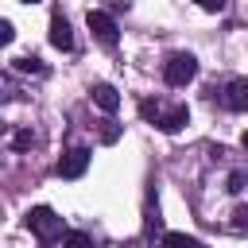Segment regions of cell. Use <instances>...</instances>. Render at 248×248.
Returning a JSON list of instances; mask_svg holds the SVG:
<instances>
[{"instance_id": "e0dca14e", "label": "cell", "mask_w": 248, "mask_h": 248, "mask_svg": "<svg viewBox=\"0 0 248 248\" xmlns=\"http://www.w3.org/2000/svg\"><path fill=\"white\" fill-rule=\"evenodd\" d=\"M31 140H35L31 132H19V136H16V147H31Z\"/></svg>"}, {"instance_id": "6da1fadb", "label": "cell", "mask_w": 248, "mask_h": 248, "mask_svg": "<svg viewBox=\"0 0 248 248\" xmlns=\"http://www.w3.org/2000/svg\"><path fill=\"white\" fill-rule=\"evenodd\" d=\"M27 229H31L43 244H54V240L62 236V217H58L54 209H46V205H35V209L27 213Z\"/></svg>"}, {"instance_id": "5bb4252c", "label": "cell", "mask_w": 248, "mask_h": 248, "mask_svg": "<svg viewBox=\"0 0 248 248\" xmlns=\"http://www.w3.org/2000/svg\"><path fill=\"white\" fill-rule=\"evenodd\" d=\"M116 136H120V128H112V124H105V128H101V140H105V143H112Z\"/></svg>"}, {"instance_id": "5b68a950", "label": "cell", "mask_w": 248, "mask_h": 248, "mask_svg": "<svg viewBox=\"0 0 248 248\" xmlns=\"http://www.w3.org/2000/svg\"><path fill=\"white\" fill-rule=\"evenodd\" d=\"M85 167H89V151L85 147H74V151H66L62 159H58V178H81L85 174Z\"/></svg>"}, {"instance_id": "8992f818", "label": "cell", "mask_w": 248, "mask_h": 248, "mask_svg": "<svg viewBox=\"0 0 248 248\" xmlns=\"http://www.w3.org/2000/svg\"><path fill=\"white\" fill-rule=\"evenodd\" d=\"M221 105L232 108V112H244V108H248V78H232V81L221 89Z\"/></svg>"}, {"instance_id": "7a4b0ae2", "label": "cell", "mask_w": 248, "mask_h": 248, "mask_svg": "<svg viewBox=\"0 0 248 248\" xmlns=\"http://www.w3.org/2000/svg\"><path fill=\"white\" fill-rule=\"evenodd\" d=\"M163 78H167V85H190L194 78H198V58L194 54H170L167 62H163Z\"/></svg>"}, {"instance_id": "ba28073f", "label": "cell", "mask_w": 248, "mask_h": 248, "mask_svg": "<svg viewBox=\"0 0 248 248\" xmlns=\"http://www.w3.org/2000/svg\"><path fill=\"white\" fill-rule=\"evenodd\" d=\"M93 101H97L105 112H116V108H120V93H116L112 85H93Z\"/></svg>"}, {"instance_id": "3957f363", "label": "cell", "mask_w": 248, "mask_h": 248, "mask_svg": "<svg viewBox=\"0 0 248 248\" xmlns=\"http://www.w3.org/2000/svg\"><path fill=\"white\" fill-rule=\"evenodd\" d=\"M140 112H143L147 120H155L163 132H178V128L190 120V108H186V105H174V108H167V112H163L155 101H143V105H140Z\"/></svg>"}, {"instance_id": "4fadbf2b", "label": "cell", "mask_w": 248, "mask_h": 248, "mask_svg": "<svg viewBox=\"0 0 248 248\" xmlns=\"http://www.w3.org/2000/svg\"><path fill=\"white\" fill-rule=\"evenodd\" d=\"M16 39V31H12V23L8 19H0V43H12Z\"/></svg>"}, {"instance_id": "30bf717a", "label": "cell", "mask_w": 248, "mask_h": 248, "mask_svg": "<svg viewBox=\"0 0 248 248\" xmlns=\"http://www.w3.org/2000/svg\"><path fill=\"white\" fill-rule=\"evenodd\" d=\"M62 248H93V236L89 232H66Z\"/></svg>"}, {"instance_id": "2e32d148", "label": "cell", "mask_w": 248, "mask_h": 248, "mask_svg": "<svg viewBox=\"0 0 248 248\" xmlns=\"http://www.w3.org/2000/svg\"><path fill=\"white\" fill-rule=\"evenodd\" d=\"M229 190H232V194H236V190H244V174H240V170L229 178Z\"/></svg>"}, {"instance_id": "8fae6325", "label": "cell", "mask_w": 248, "mask_h": 248, "mask_svg": "<svg viewBox=\"0 0 248 248\" xmlns=\"http://www.w3.org/2000/svg\"><path fill=\"white\" fill-rule=\"evenodd\" d=\"M16 70H23V74H43V62H39V58H16Z\"/></svg>"}, {"instance_id": "277c9868", "label": "cell", "mask_w": 248, "mask_h": 248, "mask_svg": "<svg viewBox=\"0 0 248 248\" xmlns=\"http://www.w3.org/2000/svg\"><path fill=\"white\" fill-rule=\"evenodd\" d=\"M85 23H89V31H93V39L101 43V46H116V39H120V31H116V19L108 16V12H89L85 16Z\"/></svg>"}, {"instance_id": "52a82bcc", "label": "cell", "mask_w": 248, "mask_h": 248, "mask_svg": "<svg viewBox=\"0 0 248 248\" xmlns=\"http://www.w3.org/2000/svg\"><path fill=\"white\" fill-rule=\"evenodd\" d=\"M50 43L58 46V50H74V31H70V23H66V16H50Z\"/></svg>"}, {"instance_id": "d6986e66", "label": "cell", "mask_w": 248, "mask_h": 248, "mask_svg": "<svg viewBox=\"0 0 248 248\" xmlns=\"http://www.w3.org/2000/svg\"><path fill=\"white\" fill-rule=\"evenodd\" d=\"M23 4H35V0H23Z\"/></svg>"}, {"instance_id": "9c48e42d", "label": "cell", "mask_w": 248, "mask_h": 248, "mask_svg": "<svg viewBox=\"0 0 248 248\" xmlns=\"http://www.w3.org/2000/svg\"><path fill=\"white\" fill-rule=\"evenodd\" d=\"M163 248H205V244L194 240V236H186V232H167L163 236Z\"/></svg>"}, {"instance_id": "ac0fdd59", "label": "cell", "mask_w": 248, "mask_h": 248, "mask_svg": "<svg viewBox=\"0 0 248 248\" xmlns=\"http://www.w3.org/2000/svg\"><path fill=\"white\" fill-rule=\"evenodd\" d=\"M240 143H244V151H248V132H244V136H240Z\"/></svg>"}, {"instance_id": "9a60e30c", "label": "cell", "mask_w": 248, "mask_h": 248, "mask_svg": "<svg viewBox=\"0 0 248 248\" xmlns=\"http://www.w3.org/2000/svg\"><path fill=\"white\" fill-rule=\"evenodd\" d=\"M198 8H205V12H221L225 0H198Z\"/></svg>"}, {"instance_id": "7c38bea8", "label": "cell", "mask_w": 248, "mask_h": 248, "mask_svg": "<svg viewBox=\"0 0 248 248\" xmlns=\"http://www.w3.org/2000/svg\"><path fill=\"white\" fill-rule=\"evenodd\" d=\"M232 229H248V205H240V209L232 213Z\"/></svg>"}]
</instances>
